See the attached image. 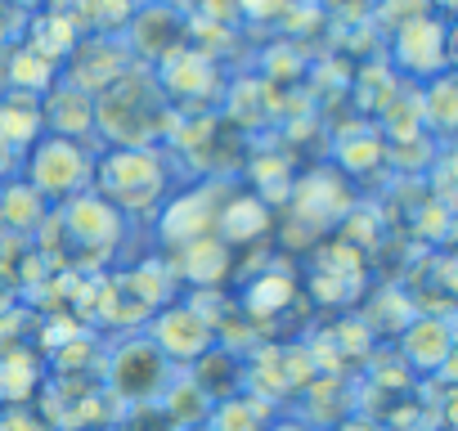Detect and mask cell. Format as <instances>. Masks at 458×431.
I'll return each instance as SVG.
<instances>
[{"label":"cell","mask_w":458,"mask_h":431,"mask_svg":"<svg viewBox=\"0 0 458 431\" xmlns=\"http://www.w3.org/2000/svg\"><path fill=\"white\" fill-rule=\"evenodd\" d=\"M90 180H95V153H86L81 139H59V135H50V139H41V144L32 148L28 189H32L37 198H55V202L64 198V202H72Z\"/></svg>","instance_id":"cell-1"},{"label":"cell","mask_w":458,"mask_h":431,"mask_svg":"<svg viewBox=\"0 0 458 431\" xmlns=\"http://www.w3.org/2000/svg\"><path fill=\"white\" fill-rule=\"evenodd\" d=\"M95 180H104L108 198L126 207H148L162 193L166 171L153 148H108L104 157H95Z\"/></svg>","instance_id":"cell-2"}]
</instances>
